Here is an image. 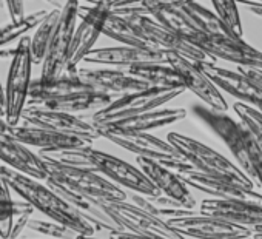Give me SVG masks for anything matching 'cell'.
Returning <instances> with one entry per match:
<instances>
[{"label":"cell","instance_id":"f35d334b","mask_svg":"<svg viewBox=\"0 0 262 239\" xmlns=\"http://www.w3.org/2000/svg\"><path fill=\"white\" fill-rule=\"evenodd\" d=\"M233 110L239 121L244 122L253 133H262V111L244 102H234Z\"/></svg>","mask_w":262,"mask_h":239},{"label":"cell","instance_id":"8992f818","mask_svg":"<svg viewBox=\"0 0 262 239\" xmlns=\"http://www.w3.org/2000/svg\"><path fill=\"white\" fill-rule=\"evenodd\" d=\"M185 90H187L185 86H179V88L151 86L142 91H135V93L119 96L108 106L93 113L90 122L94 127H102L122 121V119H128L161 108L164 103H168L170 100L181 96Z\"/></svg>","mask_w":262,"mask_h":239},{"label":"cell","instance_id":"816d5d0a","mask_svg":"<svg viewBox=\"0 0 262 239\" xmlns=\"http://www.w3.org/2000/svg\"><path fill=\"white\" fill-rule=\"evenodd\" d=\"M45 2H48V4H51V5H54L56 8H57V5H59V4H57V0H45Z\"/></svg>","mask_w":262,"mask_h":239},{"label":"cell","instance_id":"4fadbf2b","mask_svg":"<svg viewBox=\"0 0 262 239\" xmlns=\"http://www.w3.org/2000/svg\"><path fill=\"white\" fill-rule=\"evenodd\" d=\"M187 39L216 59H222L239 67H251L262 70V51L244 42L242 37L228 34L194 33Z\"/></svg>","mask_w":262,"mask_h":239},{"label":"cell","instance_id":"74e56055","mask_svg":"<svg viewBox=\"0 0 262 239\" xmlns=\"http://www.w3.org/2000/svg\"><path fill=\"white\" fill-rule=\"evenodd\" d=\"M151 17H155L158 22H161L162 25H165L167 28L179 33L181 36H184L185 39L190 37L191 34H194V30L190 27V24L184 19V16L179 13L178 5L176 7H168L164 10L156 11Z\"/></svg>","mask_w":262,"mask_h":239},{"label":"cell","instance_id":"d4e9b609","mask_svg":"<svg viewBox=\"0 0 262 239\" xmlns=\"http://www.w3.org/2000/svg\"><path fill=\"white\" fill-rule=\"evenodd\" d=\"M116 97L113 94L103 93V91H96V90H86V91H77L73 94H67L62 97L43 100L39 103H33L36 106L48 108V110H56V111H63V113H86V111H99L105 106H108Z\"/></svg>","mask_w":262,"mask_h":239},{"label":"cell","instance_id":"30bf717a","mask_svg":"<svg viewBox=\"0 0 262 239\" xmlns=\"http://www.w3.org/2000/svg\"><path fill=\"white\" fill-rule=\"evenodd\" d=\"M102 205L105 211L120 225L122 230L155 236L159 239H187L174 228H171L167 221L139 208L138 205L128 201H102Z\"/></svg>","mask_w":262,"mask_h":239},{"label":"cell","instance_id":"d590c367","mask_svg":"<svg viewBox=\"0 0 262 239\" xmlns=\"http://www.w3.org/2000/svg\"><path fill=\"white\" fill-rule=\"evenodd\" d=\"M211 5L214 8V13L225 22V25L237 37H242L244 30H242V22H241L236 0H211Z\"/></svg>","mask_w":262,"mask_h":239},{"label":"cell","instance_id":"f907efd6","mask_svg":"<svg viewBox=\"0 0 262 239\" xmlns=\"http://www.w3.org/2000/svg\"><path fill=\"white\" fill-rule=\"evenodd\" d=\"M251 133H253V132H251ZM253 135L257 138V141H259V142H260V145H262V133H253Z\"/></svg>","mask_w":262,"mask_h":239},{"label":"cell","instance_id":"44dd1931","mask_svg":"<svg viewBox=\"0 0 262 239\" xmlns=\"http://www.w3.org/2000/svg\"><path fill=\"white\" fill-rule=\"evenodd\" d=\"M10 135L17 141L24 142L28 147H36L39 151H53V150H63V148H80V147H91L93 142L79 136L63 135L54 130L30 125V124H19L10 128Z\"/></svg>","mask_w":262,"mask_h":239},{"label":"cell","instance_id":"60d3db41","mask_svg":"<svg viewBox=\"0 0 262 239\" xmlns=\"http://www.w3.org/2000/svg\"><path fill=\"white\" fill-rule=\"evenodd\" d=\"M237 71H241L247 79H250L254 83V86L262 93V70L251 67H237Z\"/></svg>","mask_w":262,"mask_h":239},{"label":"cell","instance_id":"5b68a950","mask_svg":"<svg viewBox=\"0 0 262 239\" xmlns=\"http://www.w3.org/2000/svg\"><path fill=\"white\" fill-rule=\"evenodd\" d=\"M33 65L31 37L24 36L17 42L16 54L11 59L5 83V121L11 127L20 124L24 110L28 105Z\"/></svg>","mask_w":262,"mask_h":239},{"label":"cell","instance_id":"6da1fadb","mask_svg":"<svg viewBox=\"0 0 262 239\" xmlns=\"http://www.w3.org/2000/svg\"><path fill=\"white\" fill-rule=\"evenodd\" d=\"M191 111L228 147L239 168L262 188V145L251 130L227 113L207 105L194 103Z\"/></svg>","mask_w":262,"mask_h":239},{"label":"cell","instance_id":"3957f363","mask_svg":"<svg viewBox=\"0 0 262 239\" xmlns=\"http://www.w3.org/2000/svg\"><path fill=\"white\" fill-rule=\"evenodd\" d=\"M167 141L185 158V161L196 170L217 176V178H225L230 179L242 187L247 188H254V182L231 161H228L225 156L217 153L216 150L210 148L208 145L181 135V133H168Z\"/></svg>","mask_w":262,"mask_h":239},{"label":"cell","instance_id":"277c9868","mask_svg":"<svg viewBox=\"0 0 262 239\" xmlns=\"http://www.w3.org/2000/svg\"><path fill=\"white\" fill-rule=\"evenodd\" d=\"M97 130L100 133V138L108 139L110 142L135 153L136 156L158 161L178 173L193 168L168 141H162L150 133L125 132L113 127H97Z\"/></svg>","mask_w":262,"mask_h":239},{"label":"cell","instance_id":"cb8c5ba5","mask_svg":"<svg viewBox=\"0 0 262 239\" xmlns=\"http://www.w3.org/2000/svg\"><path fill=\"white\" fill-rule=\"evenodd\" d=\"M199 213L221 218L245 227L262 224V202L211 198L201 202Z\"/></svg>","mask_w":262,"mask_h":239},{"label":"cell","instance_id":"7402d4cb","mask_svg":"<svg viewBox=\"0 0 262 239\" xmlns=\"http://www.w3.org/2000/svg\"><path fill=\"white\" fill-rule=\"evenodd\" d=\"M77 76L88 83L96 91H103L113 96H123L128 93L142 91L151 88L147 82L131 76L123 70H110V68H80Z\"/></svg>","mask_w":262,"mask_h":239},{"label":"cell","instance_id":"2e32d148","mask_svg":"<svg viewBox=\"0 0 262 239\" xmlns=\"http://www.w3.org/2000/svg\"><path fill=\"white\" fill-rule=\"evenodd\" d=\"M167 62L174 68V71L179 74L184 86L190 90L193 94H196L207 106L227 113L228 103L224 99L221 90L211 82V79L204 73V70L196 63L191 62L179 54L174 53H165Z\"/></svg>","mask_w":262,"mask_h":239},{"label":"cell","instance_id":"4316f807","mask_svg":"<svg viewBox=\"0 0 262 239\" xmlns=\"http://www.w3.org/2000/svg\"><path fill=\"white\" fill-rule=\"evenodd\" d=\"M187 110L184 108H156L133 117L122 119V121L102 125V127H113L117 130H125V132H144L150 133L151 130L156 128H164L171 124H176L182 119H185Z\"/></svg>","mask_w":262,"mask_h":239},{"label":"cell","instance_id":"ba28073f","mask_svg":"<svg viewBox=\"0 0 262 239\" xmlns=\"http://www.w3.org/2000/svg\"><path fill=\"white\" fill-rule=\"evenodd\" d=\"M139 34L148 42L153 50L179 54L196 63H216V57L199 48L179 33L167 28L151 16H126Z\"/></svg>","mask_w":262,"mask_h":239},{"label":"cell","instance_id":"9a60e30c","mask_svg":"<svg viewBox=\"0 0 262 239\" xmlns=\"http://www.w3.org/2000/svg\"><path fill=\"white\" fill-rule=\"evenodd\" d=\"M22 122L48 128V130H54L63 135L79 136L91 142L100 138L97 127H94L88 121H83L79 116L71 114V113L48 110V108H42L36 105H27L22 114Z\"/></svg>","mask_w":262,"mask_h":239},{"label":"cell","instance_id":"9c48e42d","mask_svg":"<svg viewBox=\"0 0 262 239\" xmlns=\"http://www.w3.org/2000/svg\"><path fill=\"white\" fill-rule=\"evenodd\" d=\"M79 0H67L62 7L60 19L53 34L47 56L42 62V77H57L67 73L70 63V51L79 19Z\"/></svg>","mask_w":262,"mask_h":239},{"label":"cell","instance_id":"8d00e7d4","mask_svg":"<svg viewBox=\"0 0 262 239\" xmlns=\"http://www.w3.org/2000/svg\"><path fill=\"white\" fill-rule=\"evenodd\" d=\"M28 228L39 233V234H45L47 237L51 239H77L80 234L76 233L74 230H71L70 227L56 222V221H43V219H30L28 222Z\"/></svg>","mask_w":262,"mask_h":239},{"label":"cell","instance_id":"8fae6325","mask_svg":"<svg viewBox=\"0 0 262 239\" xmlns=\"http://www.w3.org/2000/svg\"><path fill=\"white\" fill-rule=\"evenodd\" d=\"M111 2L113 0H103L100 4L91 5V7H82L79 8V17L80 24L76 28L73 45L70 51V63L67 68L68 74L77 73V65L83 62L85 56L94 50V45L100 34H103V25L111 13Z\"/></svg>","mask_w":262,"mask_h":239},{"label":"cell","instance_id":"681fc988","mask_svg":"<svg viewBox=\"0 0 262 239\" xmlns=\"http://www.w3.org/2000/svg\"><path fill=\"white\" fill-rule=\"evenodd\" d=\"M77 239H103V237H96V236H82V234H80ZM108 239H110V237H108Z\"/></svg>","mask_w":262,"mask_h":239},{"label":"cell","instance_id":"c3c4849f","mask_svg":"<svg viewBox=\"0 0 262 239\" xmlns=\"http://www.w3.org/2000/svg\"><path fill=\"white\" fill-rule=\"evenodd\" d=\"M82 2H86V4H90V5H96V4L103 2V0H82Z\"/></svg>","mask_w":262,"mask_h":239},{"label":"cell","instance_id":"db71d44e","mask_svg":"<svg viewBox=\"0 0 262 239\" xmlns=\"http://www.w3.org/2000/svg\"><path fill=\"white\" fill-rule=\"evenodd\" d=\"M45 239H51V237H45Z\"/></svg>","mask_w":262,"mask_h":239},{"label":"cell","instance_id":"ac0fdd59","mask_svg":"<svg viewBox=\"0 0 262 239\" xmlns=\"http://www.w3.org/2000/svg\"><path fill=\"white\" fill-rule=\"evenodd\" d=\"M0 161H4L8 167L39 181H47L50 175L48 165L40 158V155L34 153L28 145L17 141L10 133H0Z\"/></svg>","mask_w":262,"mask_h":239},{"label":"cell","instance_id":"1f68e13d","mask_svg":"<svg viewBox=\"0 0 262 239\" xmlns=\"http://www.w3.org/2000/svg\"><path fill=\"white\" fill-rule=\"evenodd\" d=\"M103 36L117 40L123 45L129 47H139V48H151L148 42L139 34V31L131 24V20L126 16H119L110 13L105 25H103ZM153 50V48H151Z\"/></svg>","mask_w":262,"mask_h":239},{"label":"cell","instance_id":"f5cc1de1","mask_svg":"<svg viewBox=\"0 0 262 239\" xmlns=\"http://www.w3.org/2000/svg\"><path fill=\"white\" fill-rule=\"evenodd\" d=\"M251 239H262V234H259V233H254V234L251 236Z\"/></svg>","mask_w":262,"mask_h":239},{"label":"cell","instance_id":"d6a6232c","mask_svg":"<svg viewBox=\"0 0 262 239\" xmlns=\"http://www.w3.org/2000/svg\"><path fill=\"white\" fill-rule=\"evenodd\" d=\"M182 2L185 0H113L111 13L119 16H153L159 10Z\"/></svg>","mask_w":262,"mask_h":239},{"label":"cell","instance_id":"b9f144b4","mask_svg":"<svg viewBox=\"0 0 262 239\" xmlns=\"http://www.w3.org/2000/svg\"><path fill=\"white\" fill-rule=\"evenodd\" d=\"M108 234H110L108 236L110 239H159V237H155V236L131 233V231H126V230H116V231H111Z\"/></svg>","mask_w":262,"mask_h":239},{"label":"cell","instance_id":"7dc6e473","mask_svg":"<svg viewBox=\"0 0 262 239\" xmlns=\"http://www.w3.org/2000/svg\"><path fill=\"white\" fill-rule=\"evenodd\" d=\"M250 230H251V233H253V234H254V233H259V234H262V224L253 225V227H250Z\"/></svg>","mask_w":262,"mask_h":239},{"label":"cell","instance_id":"7c38bea8","mask_svg":"<svg viewBox=\"0 0 262 239\" xmlns=\"http://www.w3.org/2000/svg\"><path fill=\"white\" fill-rule=\"evenodd\" d=\"M167 222L182 236L194 239H250L253 236L250 227L202 214L199 211L173 218Z\"/></svg>","mask_w":262,"mask_h":239},{"label":"cell","instance_id":"ffe728a7","mask_svg":"<svg viewBox=\"0 0 262 239\" xmlns=\"http://www.w3.org/2000/svg\"><path fill=\"white\" fill-rule=\"evenodd\" d=\"M83 62L94 63V65H111V67H133L138 63H148V62H167V54L164 51L151 50V48H139V47H106V48H94L91 50Z\"/></svg>","mask_w":262,"mask_h":239},{"label":"cell","instance_id":"f6af8a7d","mask_svg":"<svg viewBox=\"0 0 262 239\" xmlns=\"http://www.w3.org/2000/svg\"><path fill=\"white\" fill-rule=\"evenodd\" d=\"M10 128H11V125H8V122L5 121V117L0 116V133L8 135L10 133Z\"/></svg>","mask_w":262,"mask_h":239},{"label":"cell","instance_id":"83f0119b","mask_svg":"<svg viewBox=\"0 0 262 239\" xmlns=\"http://www.w3.org/2000/svg\"><path fill=\"white\" fill-rule=\"evenodd\" d=\"M178 10L184 16V19L190 24V27L194 30V33L236 36L214 11L205 8L198 0H185V2L178 5Z\"/></svg>","mask_w":262,"mask_h":239},{"label":"cell","instance_id":"f1b7e54d","mask_svg":"<svg viewBox=\"0 0 262 239\" xmlns=\"http://www.w3.org/2000/svg\"><path fill=\"white\" fill-rule=\"evenodd\" d=\"M128 202L138 205L139 208L164 219V221H170L173 218H181V216H187L194 213L193 210L187 208L184 204H181L179 201L165 196V194H159V196H147L138 191H131L128 190Z\"/></svg>","mask_w":262,"mask_h":239},{"label":"cell","instance_id":"e0dca14e","mask_svg":"<svg viewBox=\"0 0 262 239\" xmlns=\"http://www.w3.org/2000/svg\"><path fill=\"white\" fill-rule=\"evenodd\" d=\"M178 173V171H176ZM181 179L191 188H196L214 199H239V201H251L262 202V193L254 188L242 187L230 179L211 176L202 173L196 168H190L178 173Z\"/></svg>","mask_w":262,"mask_h":239},{"label":"cell","instance_id":"f546056e","mask_svg":"<svg viewBox=\"0 0 262 239\" xmlns=\"http://www.w3.org/2000/svg\"><path fill=\"white\" fill-rule=\"evenodd\" d=\"M13 188L8 185L5 178L0 175V237L11 239L16 216L22 213H34V207L25 199H14L11 196Z\"/></svg>","mask_w":262,"mask_h":239},{"label":"cell","instance_id":"7bdbcfd3","mask_svg":"<svg viewBox=\"0 0 262 239\" xmlns=\"http://www.w3.org/2000/svg\"><path fill=\"white\" fill-rule=\"evenodd\" d=\"M0 116L5 117V86L0 80Z\"/></svg>","mask_w":262,"mask_h":239},{"label":"cell","instance_id":"603a6c76","mask_svg":"<svg viewBox=\"0 0 262 239\" xmlns=\"http://www.w3.org/2000/svg\"><path fill=\"white\" fill-rule=\"evenodd\" d=\"M138 165L139 168L145 173V176L159 188V191L165 196H170L181 204H184L187 208L194 210L198 202L190 191L188 185L181 179V176L173 171L171 168L162 165L158 161L148 159V158H141L138 156Z\"/></svg>","mask_w":262,"mask_h":239},{"label":"cell","instance_id":"e575fe53","mask_svg":"<svg viewBox=\"0 0 262 239\" xmlns=\"http://www.w3.org/2000/svg\"><path fill=\"white\" fill-rule=\"evenodd\" d=\"M48 13L50 11L40 10V11L27 14L19 22H10L4 27H0V48L17 40V39H22L24 36H27V33L30 30L37 28L43 22V19L48 16Z\"/></svg>","mask_w":262,"mask_h":239},{"label":"cell","instance_id":"4dcf8cb0","mask_svg":"<svg viewBox=\"0 0 262 239\" xmlns=\"http://www.w3.org/2000/svg\"><path fill=\"white\" fill-rule=\"evenodd\" d=\"M126 73L147 82L150 86H164V88L184 86L179 74L168 63H161V62L138 63L126 68Z\"/></svg>","mask_w":262,"mask_h":239},{"label":"cell","instance_id":"d6986e66","mask_svg":"<svg viewBox=\"0 0 262 239\" xmlns=\"http://www.w3.org/2000/svg\"><path fill=\"white\" fill-rule=\"evenodd\" d=\"M198 65L204 70V73L211 79V82L221 91H225L234 99H237L239 102H244L262 111V93L241 71H231L217 67L216 63H198Z\"/></svg>","mask_w":262,"mask_h":239},{"label":"cell","instance_id":"bcb514c9","mask_svg":"<svg viewBox=\"0 0 262 239\" xmlns=\"http://www.w3.org/2000/svg\"><path fill=\"white\" fill-rule=\"evenodd\" d=\"M239 5H256V7H262V0H236Z\"/></svg>","mask_w":262,"mask_h":239},{"label":"cell","instance_id":"5bb4252c","mask_svg":"<svg viewBox=\"0 0 262 239\" xmlns=\"http://www.w3.org/2000/svg\"><path fill=\"white\" fill-rule=\"evenodd\" d=\"M90 158L96 171H99L114 184H119L126 190L138 191L147 196L162 194L159 188L145 176V173L141 168L131 165L113 155L96 150L93 147H90Z\"/></svg>","mask_w":262,"mask_h":239},{"label":"cell","instance_id":"836d02e7","mask_svg":"<svg viewBox=\"0 0 262 239\" xmlns=\"http://www.w3.org/2000/svg\"><path fill=\"white\" fill-rule=\"evenodd\" d=\"M62 8H54L48 13V16L43 19V22L36 28L34 36L31 37V54H33V62L34 65H42L47 50L51 44L53 34L56 31V27L60 19Z\"/></svg>","mask_w":262,"mask_h":239},{"label":"cell","instance_id":"484cf974","mask_svg":"<svg viewBox=\"0 0 262 239\" xmlns=\"http://www.w3.org/2000/svg\"><path fill=\"white\" fill-rule=\"evenodd\" d=\"M93 90L88 83H85L77 73L76 74H62L57 77H39L33 79L31 86H30V97H28V105L39 103L43 100L62 97L67 94H73L77 91H86Z\"/></svg>","mask_w":262,"mask_h":239},{"label":"cell","instance_id":"7a4b0ae2","mask_svg":"<svg viewBox=\"0 0 262 239\" xmlns=\"http://www.w3.org/2000/svg\"><path fill=\"white\" fill-rule=\"evenodd\" d=\"M0 175L5 178L16 194L30 202L34 210H39L51 221L60 222L82 236H94L97 233V228L48 184L45 185L39 179L27 176L8 165L0 167Z\"/></svg>","mask_w":262,"mask_h":239},{"label":"cell","instance_id":"ab89813d","mask_svg":"<svg viewBox=\"0 0 262 239\" xmlns=\"http://www.w3.org/2000/svg\"><path fill=\"white\" fill-rule=\"evenodd\" d=\"M4 7L7 8V13L11 17V22H19L27 16L24 0H4Z\"/></svg>","mask_w":262,"mask_h":239},{"label":"cell","instance_id":"52a82bcc","mask_svg":"<svg viewBox=\"0 0 262 239\" xmlns=\"http://www.w3.org/2000/svg\"><path fill=\"white\" fill-rule=\"evenodd\" d=\"M45 162L50 171L45 182L76 190L99 201H128V191L125 188H120L96 170L68 167L51 161Z\"/></svg>","mask_w":262,"mask_h":239},{"label":"cell","instance_id":"ee69618b","mask_svg":"<svg viewBox=\"0 0 262 239\" xmlns=\"http://www.w3.org/2000/svg\"><path fill=\"white\" fill-rule=\"evenodd\" d=\"M245 10L248 13H251L253 16L262 19V7H256V5H245Z\"/></svg>","mask_w":262,"mask_h":239}]
</instances>
